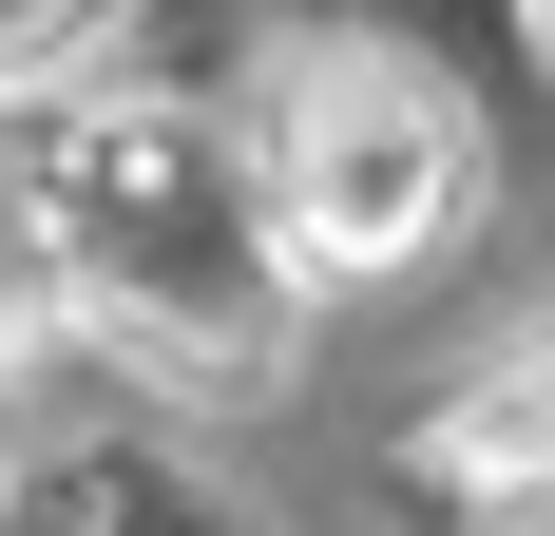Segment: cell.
Segmentation results:
<instances>
[{
    "label": "cell",
    "mask_w": 555,
    "mask_h": 536,
    "mask_svg": "<svg viewBox=\"0 0 555 536\" xmlns=\"http://www.w3.org/2000/svg\"><path fill=\"white\" fill-rule=\"evenodd\" d=\"M39 307H57V230L20 212V192H0V345H20V326H39Z\"/></svg>",
    "instance_id": "cell-3"
},
{
    "label": "cell",
    "mask_w": 555,
    "mask_h": 536,
    "mask_svg": "<svg viewBox=\"0 0 555 536\" xmlns=\"http://www.w3.org/2000/svg\"><path fill=\"white\" fill-rule=\"evenodd\" d=\"M441 480L499 498V518H555V326H517L499 365L441 403Z\"/></svg>",
    "instance_id": "cell-2"
},
{
    "label": "cell",
    "mask_w": 555,
    "mask_h": 536,
    "mask_svg": "<svg viewBox=\"0 0 555 536\" xmlns=\"http://www.w3.org/2000/svg\"><path fill=\"white\" fill-rule=\"evenodd\" d=\"M479 212V135H460V97L441 77H384V58H326L307 97H287V135H269V230L307 268H422L441 230Z\"/></svg>",
    "instance_id": "cell-1"
},
{
    "label": "cell",
    "mask_w": 555,
    "mask_h": 536,
    "mask_svg": "<svg viewBox=\"0 0 555 536\" xmlns=\"http://www.w3.org/2000/svg\"><path fill=\"white\" fill-rule=\"evenodd\" d=\"M57 39H96V0H0V58H57Z\"/></svg>",
    "instance_id": "cell-4"
}]
</instances>
